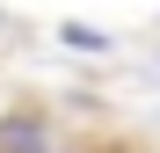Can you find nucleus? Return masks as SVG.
<instances>
[{
	"label": "nucleus",
	"mask_w": 160,
	"mask_h": 153,
	"mask_svg": "<svg viewBox=\"0 0 160 153\" xmlns=\"http://www.w3.org/2000/svg\"><path fill=\"white\" fill-rule=\"evenodd\" d=\"M0 153H51L44 117H0Z\"/></svg>",
	"instance_id": "1"
}]
</instances>
